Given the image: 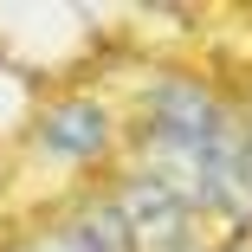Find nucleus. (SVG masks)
Masks as SVG:
<instances>
[{
  "label": "nucleus",
  "instance_id": "1",
  "mask_svg": "<svg viewBox=\"0 0 252 252\" xmlns=\"http://www.w3.org/2000/svg\"><path fill=\"white\" fill-rule=\"evenodd\" d=\"M45 136H52L59 156H97V142H104V110L97 104H59L45 117Z\"/></svg>",
  "mask_w": 252,
  "mask_h": 252
}]
</instances>
